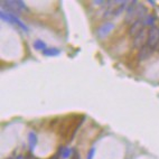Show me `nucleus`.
Instances as JSON below:
<instances>
[{
  "label": "nucleus",
  "mask_w": 159,
  "mask_h": 159,
  "mask_svg": "<svg viewBox=\"0 0 159 159\" xmlns=\"http://www.w3.org/2000/svg\"><path fill=\"white\" fill-rule=\"evenodd\" d=\"M143 29V27H142V23L140 21V20H138V21H136V23H134L132 25H130V27H129V36L131 37H134L137 36V35L139 34L140 31Z\"/></svg>",
  "instance_id": "nucleus-4"
},
{
  "label": "nucleus",
  "mask_w": 159,
  "mask_h": 159,
  "mask_svg": "<svg viewBox=\"0 0 159 159\" xmlns=\"http://www.w3.org/2000/svg\"><path fill=\"white\" fill-rule=\"evenodd\" d=\"M148 35H149V30L143 28L139 34L134 37V48L142 49L146 45H147Z\"/></svg>",
  "instance_id": "nucleus-2"
},
{
  "label": "nucleus",
  "mask_w": 159,
  "mask_h": 159,
  "mask_svg": "<svg viewBox=\"0 0 159 159\" xmlns=\"http://www.w3.org/2000/svg\"><path fill=\"white\" fill-rule=\"evenodd\" d=\"M81 120H82V116L71 114L63 118L62 121H56L55 131L64 143H67L72 140V137L81 123Z\"/></svg>",
  "instance_id": "nucleus-1"
},
{
  "label": "nucleus",
  "mask_w": 159,
  "mask_h": 159,
  "mask_svg": "<svg viewBox=\"0 0 159 159\" xmlns=\"http://www.w3.org/2000/svg\"><path fill=\"white\" fill-rule=\"evenodd\" d=\"M159 45V29L158 28H152L149 29V35H148V42L147 45L148 47H150L151 49H155V47Z\"/></svg>",
  "instance_id": "nucleus-3"
}]
</instances>
